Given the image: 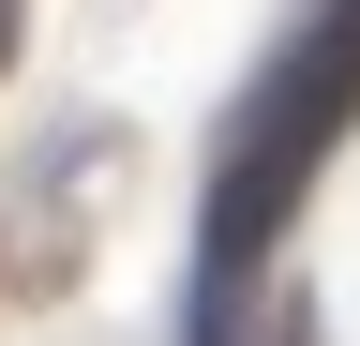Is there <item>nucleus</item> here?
<instances>
[{
    "label": "nucleus",
    "instance_id": "obj_2",
    "mask_svg": "<svg viewBox=\"0 0 360 346\" xmlns=\"http://www.w3.org/2000/svg\"><path fill=\"white\" fill-rule=\"evenodd\" d=\"M0 61H15V0H0Z\"/></svg>",
    "mask_w": 360,
    "mask_h": 346
},
{
    "label": "nucleus",
    "instance_id": "obj_1",
    "mask_svg": "<svg viewBox=\"0 0 360 346\" xmlns=\"http://www.w3.org/2000/svg\"><path fill=\"white\" fill-rule=\"evenodd\" d=\"M360 121V0H330L315 16V46L255 91L240 121V151H225V181H210V256H195V346H225V316H240V286H255V256L270 226L300 211V181L330 166V136Z\"/></svg>",
    "mask_w": 360,
    "mask_h": 346
}]
</instances>
